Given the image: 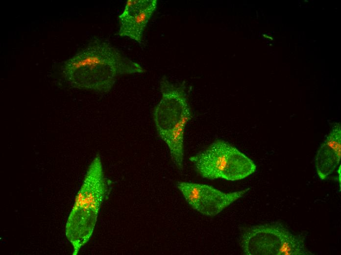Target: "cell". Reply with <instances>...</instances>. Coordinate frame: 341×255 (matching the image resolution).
<instances>
[{"instance_id": "6da1fadb", "label": "cell", "mask_w": 341, "mask_h": 255, "mask_svg": "<svg viewBox=\"0 0 341 255\" xmlns=\"http://www.w3.org/2000/svg\"><path fill=\"white\" fill-rule=\"evenodd\" d=\"M61 70L71 87L102 93L111 90L119 76L145 72L141 64L99 38L92 39L67 59Z\"/></svg>"}, {"instance_id": "7a4b0ae2", "label": "cell", "mask_w": 341, "mask_h": 255, "mask_svg": "<svg viewBox=\"0 0 341 255\" xmlns=\"http://www.w3.org/2000/svg\"><path fill=\"white\" fill-rule=\"evenodd\" d=\"M107 190L102 162L97 154L88 167L66 225L65 234L73 246V255H77L90 239Z\"/></svg>"}, {"instance_id": "3957f363", "label": "cell", "mask_w": 341, "mask_h": 255, "mask_svg": "<svg viewBox=\"0 0 341 255\" xmlns=\"http://www.w3.org/2000/svg\"><path fill=\"white\" fill-rule=\"evenodd\" d=\"M160 84L162 96L154 110V124L158 136L169 148L172 162L182 170L185 128L193 117L185 84L172 83L166 76Z\"/></svg>"}, {"instance_id": "277c9868", "label": "cell", "mask_w": 341, "mask_h": 255, "mask_svg": "<svg viewBox=\"0 0 341 255\" xmlns=\"http://www.w3.org/2000/svg\"><path fill=\"white\" fill-rule=\"evenodd\" d=\"M195 171L203 178L236 181L254 173L256 166L235 147L222 140H217L191 157Z\"/></svg>"}, {"instance_id": "5b68a950", "label": "cell", "mask_w": 341, "mask_h": 255, "mask_svg": "<svg viewBox=\"0 0 341 255\" xmlns=\"http://www.w3.org/2000/svg\"><path fill=\"white\" fill-rule=\"evenodd\" d=\"M292 234L279 222L254 226L244 230L240 244L246 255H284Z\"/></svg>"}, {"instance_id": "8992f818", "label": "cell", "mask_w": 341, "mask_h": 255, "mask_svg": "<svg viewBox=\"0 0 341 255\" xmlns=\"http://www.w3.org/2000/svg\"><path fill=\"white\" fill-rule=\"evenodd\" d=\"M176 187L191 207L207 216L218 215L249 190L224 193L208 185L184 181L178 182Z\"/></svg>"}, {"instance_id": "52a82bcc", "label": "cell", "mask_w": 341, "mask_h": 255, "mask_svg": "<svg viewBox=\"0 0 341 255\" xmlns=\"http://www.w3.org/2000/svg\"><path fill=\"white\" fill-rule=\"evenodd\" d=\"M156 0H128L119 16L118 35L141 43L144 30L155 11Z\"/></svg>"}, {"instance_id": "ba28073f", "label": "cell", "mask_w": 341, "mask_h": 255, "mask_svg": "<svg viewBox=\"0 0 341 255\" xmlns=\"http://www.w3.org/2000/svg\"><path fill=\"white\" fill-rule=\"evenodd\" d=\"M341 127L336 123L318 148L314 159L316 172L326 179L340 164L341 155Z\"/></svg>"}]
</instances>
